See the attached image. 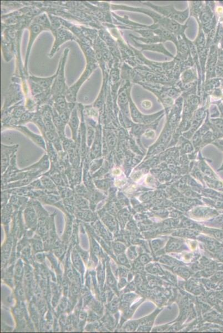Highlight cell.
<instances>
[{
	"mask_svg": "<svg viewBox=\"0 0 223 333\" xmlns=\"http://www.w3.org/2000/svg\"><path fill=\"white\" fill-rule=\"evenodd\" d=\"M69 52V50H66L64 53V57L63 58V64L61 65V62L60 64L59 68V73L58 75L55 78V81L53 86L52 91L53 92H57V93L63 94V92L65 91V79H64V67L67 58V53Z\"/></svg>",
	"mask_w": 223,
	"mask_h": 333,
	"instance_id": "1",
	"label": "cell"
},
{
	"mask_svg": "<svg viewBox=\"0 0 223 333\" xmlns=\"http://www.w3.org/2000/svg\"><path fill=\"white\" fill-rule=\"evenodd\" d=\"M69 125L72 129L73 138L76 140L77 129L79 125V120L76 108H74L71 115Z\"/></svg>",
	"mask_w": 223,
	"mask_h": 333,
	"instance_id": "2",
	"label": "cell"
},
{
	"mask_svg": "<svg viewBox=\"0 0 223 333\" xmlns=\"http://www.w3.org/2000/svg\"><path fill=\"white\" fill-rule=\"evenodd\" d=\"M59 73L58 71L54 76L51 77L46 78H40L37 77H32V78L33 81H35L37 85L40 86V87L43 88L47 89L49 87L53 81L54 78H57Z\"/></svg>",
	"mask_w": 223,
	"mask_h": 333,
	"instance_id": "3",
	"label": "cell"
},
{
	"mask_svg": "<svg viewBox=\"0 0 223 333\" xmlns=\"http://www.w3.org/2000/svg\"><path fill=\"white\" fill-rule=\"evenodd\" d=\"M32 32H33V33H32L33 34H32L33 35V40H32V39L31 38L30 41V43H29V46H28V48H27V55H26L27 58H26V64H27V58L29 57V53L30 52L31 47H32V42L35 39V38L36 36V35L37 36V35L39 34L38 33H39L41 32V27H40V26L37 25V24H36V25L33 26L32 27Z\"/></svg>",
	"mask_w": 223,
	"mask_h": 333,
	"instance_id": "4",
	"label": "cell"
}]
</instances>
